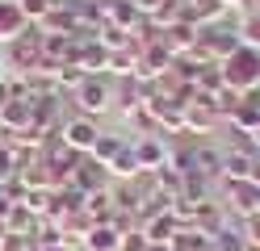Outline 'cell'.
I'll return each instance as SVG.
<instances>
[{
	"label": "cell",
	"mask_w": 260,
	"mask_h": 251,
	"mask_svg": "<svg viewBox=\"0 0 260 251\" xmlns=\"http://www.w3.org/2000/svg\"><path fill=\"white\" fill-rule=\"evenodd\" d=\"M218 67H222V84H226V88H235L239 96L252 92V88H260V50L239 46L235 55H226Z\"/></svg>",
	"instance_id": "cell-1"
},
{
	"label": "cell",
	"mask_w": 260,
	"mask_h": 251,
	"mask_svg": "<svg viewBox=\"0 0 260 251\" xmlns=\"http://www.w3.org/2000/svg\"><path fill=\"white\" fill-rule=\"evenodd\" d=\"M72 105L76 113H84V117H101L113 109V84L109 76H84V84L72 92Z\"/></svg>",
	"instance_id": "cell-2"
},
{
	"label": "cell",
	"mask_w": 260,
	"mask_h": 251,
	"mask_svg": "<svg viewBox=\"0 0 260 251\" xmlns=\"http://www.w3.org/2000/svg\"><path fill=\"white\" fill-rule=\"evenodd\" d=\"M59 138L68 142L76 155H88L92 151V142L101 138V126H96V117H84V113H76V117H68V122L59 126Z\"/></svg>",
	"instance_id": "cell-3"
},
{
	"label": "cell",
	"mask_w": 260,
	"mask_h": 251,
	"mask_svg": "<svg viewBox=\"0 0 260 251\" xmlns=\"http://www.w3.org/2000/svg\"><path fill=\"white\" fill-rule=\"evenodd\" d=\"M135 155H139V167H143V176H151L159 172V167H168V155H172V142L164 138V134H139L135 142Z\"/></svg>",
	"instance_id": "cell-4"
},
{
	"label": "cell",
	"mask_w": 260,
	"mask_h": 251,
	"mask_svg": "<svg viewBox=\"0 0 260 251\" xmlns=\"http://www.w3.org/2000/svg\"><path fill=\"white\" fill-rule=\"evenodd\" d=\"M252 172H256V151L252 147H226L222 151V184L252 180Z\"/></svg>",
	"instance_id": "cell-5"
},
{
	"label": "cell",
	"mask_w": 260,
	"mask_h": 251,
	"mask_svg": "<svg viewBox=\"0 0 260 251\" xmlns=\"http://www.w3.org/2000/svg\"><path fill=\"white\" fill-rule=\"evenodd\" d=\"M218 122L222 117L214 113L210 96H198V100L185 105V134H210V130H218Z\"/></svg>",
	"instance_id": "cell-6"
},
{
	"label": "cell",
	"mask_w": 260,
	"mask_h": 251,
	"mask_svg": "<svg viewBox=\"0 0 260 251\" xmlns=\"http://www.w3.org/2000/svg\"><path fill=\"white\" fill-rule=\"evenodd\" d=\"M72 189H80L84 197H88V193H101V189H109V172L84 155V159L76 163V172H72Z\"/></svg>",
	"instance_id": "cell-7"
},
{
	"label": "cell",
	"mask_w": 260,
	"mask_h": 251,
	"mask_svg": "<svg viewBox=\"0 0 260 251\" xmlns=\"http://www.w3.org/2000/svg\"><path fill=\"white\" fill-rule=\"evenodd\" d=\"M210 251H248V234H243V218H226V222L210 234Z\"/></svg>",
	"instance_id": "cell-8"
},
{
	"label": "cell",
	"mask_w": 260,
	"mask_h": 251,
	"mask_svg": "<svg viewBox=\"0 0 260 251\" xmlns=\"http://www.w3.org/2000/svg\"><path fill=\"white\" fill-rule=\"evenodd\" d=\"M21 33H29V21H25L21 5H17V0H0V46L17 42Z\"/></svg>",
	"instance_id": "cell-9"
},
{
	"label": "cell",
	"mask_w": 260,
	"mask_h": 251,
	"mask_svg": "<svg viewBox=\"0 0 260 251\" xmlns=\"http://www.w3.org/2000/svg\"><path fill=\"white\" fill-rule=\"evenodd\" d=\"M198 33H202V29L193 25V21H172V25L164 29V46L181 59V55H189V50L198 46Z\"/></svg>",
	"instance_id": "cell-10"
},
{
	"label": "cell",
	"mask_w": 260,
	"mask_h": 251,
	"mask_svg": "<svg viewBox=\"0 0 260 251\" xmlns=\"http://www.w3.org/2000/svg\"><path fill=\"white\" fill-rule=\"evenodd\" d=\"M0 122H5V130H34V100H25V96H13L5 109H0Z\"/></svg>",
	"instance_id": "cell-11"
},
{
	"label": "cell",
	"mask_w": 260,
	"mask_h": 251,
	"mask_svg": "<svg viewBox=\"0 0 260 251\" xmlns=\"http://www.w3.org/2000/svg\"><path fill=\"white\" fill-rule=\"evenodd\" d=\"M193 163H198V176H206V180H222V151L214 147V142H198L193 147Z\"/></svg>",
	"instance_id": "cell-12"
},
{
	"label": "cell",
	"mask_w": 260,
	"mask_h": 251,
	"mask_svg": "<svg viewBox=\"0 0 260 251\" xmlns=\"http://www.w3.org/2000/svg\"><path fill=\"white\" fill-rule=\"evenodd\" d=\"M126 142H130V138H122L118 130H101V138L92 142V151H88V159H92V163H101V167H109L113 159H118V151H122Z\"/></svg>",
	"instance_id": "cell-13"
},
{
	"label": "cell",
	"mask_w": 260,
	"mask_h": 251,
	"mask_svg": "<svg viewBox=\"0 0 260 251\" xmlns=\"http://www.w3.org/2000/svg\"><path fill=\"white\" fill-rule=\"evenodd\" d=\"M118 243H122V230H113L109 222H96L80 239V251H118Z\"/></svg>",
	"instance_id": "cell-14"
},
{
	"label": "cell",
	"mask_w": 260,
	"mask_h": 251,
	"mask_svg": "<svg viewBox=\"0 0 260 251\" xmlns=\"http://www.w3.org/2000/svg\"><path fill=\"white\" fill-rule=\"evenodd\" d=\"M105 172H109V180H118V184H126V180H139L143 176V167H139V155H135V147H122L118 151V159H113L109 167H105Z\"/></svg>",
	"instance_id": "cell-15"
},
{
	"label": "cell",
	"mask_w": 260,
	"mask_h": 251,
	"mask_svg": "<svg viewBox=\"0 0 260 251\" xmlns=\"http://www.w3.org/2000/svg\"><path fill=\"white\" fill-rule=\"evenodd\" d=\"M172 251H210V234H202L198 226H181L172 234Z\"/></svg>",
	"instance_id": "cell-16"
},
{
	"label": "cell",
	"mask_w": 260,
	"mask_h": 251,
	"mask_svg": "<svg viewBox=\"0 0 260 251\" xmlns=\"http://www.w3.org/2000/svg\"><path fill=\"white\" fill-rule=\"evenodd\" d=\"M239 46L260 50V13H243L239 17Z\"/></svg>",
	"instance_id": "cell-17"
},
{
	"label": "cell",
	"mask_w": 260,
	"mask_h": 251,
	"mask_svg": "<svg viewBox=\"0 0 260 251\" xmlns=\"http://www.w3.org/2000/svg\"><path fill=\"white\" fill-rule=\"evenodd\" d=\"M17 5H21V13H25V21H29V25H38L42 17L59 5V0H17Z\"/></svg>",
	"instance_id": "cell-18"
},
{
	"label": "cell",
	"mask_w": 260,
	"mask_h": 251,
	"mask_svg": "<svg viewBox=\"0 0 260 251\" xmlns=\"http://www.w3.org/2000/svg\"><path fill=\"white\" fill-rule=\"evenodd\" d=\"M147 243H151V239H147V234H143V230L135 226V230H126V234H122L118 251H147Z\"/></svg>",
	"instance_id": "cell-19"
},
{
	"label": "cell",
	"mask_w": 260,
	"mask_h": 251,
	"mask_svg": "<svg viewBox=\"0 0 260 251\" xmlns=\"http://www.w3.org/2000/svg\"><path fill=\"white\" fill-rule=\"evenodd\" d=\"M17 176V159H13V147L9 142H0V184Z\"/></svg>",
	"instance_id": "cell-20"
},
{
	"label": "cell",
	"mask_w": 260,
	"mask_h": 251,
	"mask_svg": "<svg viewBox=\"0 0 260 251\" xmlns=\"http://www.w3.org/2000/svg\"><path fill=\"white\" fill-rule=\"evenodd\" d=\"M0 251H34V243H29L25 234H13V230H9L5 239H0Z\"/></svg>",
	"instance_id": "cell-21"
},
{
	"label": "cell",
	"mask_w": 260,
	"mask_h": 251,
	"mask_svg": "<svg viewBox=\"0 0 260 251\" xmlns=\"http://www.w3.org/2000/svg\"><path fill=\"white\" fill-rule=\"evenodd\" d=\"M9 100H13V84L5 80V84H0V109H5V105H9Z\"/></svg>",
	"instance_id": "cell-22"
},
{
	"label": "cell",
	"mask_w": 260,
	"mask_h": 251,
	"mask_svg": "<svg viewBox=\"0 0 260 251\" xmlns=\"http://www.w3.org/2000/svg\"><path fill=\"white\" fill-rule=\"evenodd\" d=\"M9 234V213H0V239Z\"/></svg>",
	"instance_id": "cell-23"
},
{
	"label": "cell",
	"mask_w": 260,
	"mask_h": 251,
	"mask_svg": "<svg viewBox=\"0 0 260 251\" xmlns=\"http://www.w3.org/2000/svg\"><path fill=\"white\" fill-rule=\"evenodd\" d=\"M5 80H9V63L0 59V84H5Z\"/></svg>",
	"instance_id": "cell-24"
},
{
	"label": "cell",
	"mask_w": 260,
	"mask_h": 251,
	"mask_svg": "<svg viewBox=\"0 0 260 251\" xmlns=\"http://www.w3.org/2000/svg\"><path fill=\"white\" fill-rule=\"evenodd\" d=\"M222 5H226V9H243V0H222Z\"/></svg>",
	"instance_id": "cell-25"
},
{
	"label": "cell",
	"mask_w": 260,
	"mask_h": 251,
	"mask_svg": "<svg viewBox=\"0 0 260 251\" xmlns=\"http://www.w3.org/2000/svg\"><path fill=\"white\" fill-rule=\"evenodd\" d=\"M0 138H5V122H0Z\"/></svg>",
	"instance_id": "cell-26"
},
{
	"label": "cell",
	"mask_w": 260,
	"mask_h": 251,
	"mask_svg": "<svg viewBox=\"0 0 260 251\" xmlns=\"http://www.w3.org/2000/svg\"><path fill=\"white\" fill-rule=\"evenodd\" d=\"M76 251H80V247H76Z\"/></svg>",
	"instance_id": "cell-27"
}]
</instances>
